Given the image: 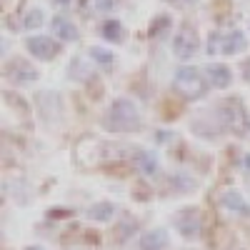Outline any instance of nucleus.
<instances>
[{
    "instance_id": "f257e3e1",
    "label": "nucleus",
    "mask_w": 250,
    "mask_h": 250,
    "mask_svg": "<svg viewBox=\"0 0 250 250\" xmlns=\"http://www.w3.org/2000/svg\"><path fill=\"white\" fill-rule=\"evenodd\" d=\"M103 125L113 133H130L140 128V113L133 105V100L118 98L113 100V105L105 110V118H103Z\"/></svg>"
},
{
    "instance_id": "a211bd4d",
    "label": "nucleus",
    "mask_w": 250,
    "mask_h": 250,
    "mask_svg": "<svg viewBox=\"0 0 250 250\" xmlns=\"http://www.w3.org/2000/svg\"><path fill=\"white\" fill-rule=\"evenodd\" d=\"M170 25V18H165V15H160L158 20H155V23L150 25V35H160L165 28H168Z\"/></svg>"
},
{
    "instance_id": "1a4fd4ad",
    "label": "nucleus",
    "mask_w": 250,
    "mask_h": 250,
    "mask_svg": "<svg viewBox=\"0 0 250 250\" xmlns=\"http://www.w3.org/2000/svg\"><path fill=\"white\" fill-rule=\"evenodd\" d=\"M138 248L140 250H165L168 248V233H165L163 228H153V230L140 235Z\"/></svg>"
},
{
    "instance_id": "dca6fc26",
    "label": "nucleus",
    "mask_w": 250,
    "mask_h": 250,
    "mask_svg": "<svg viewBox=\"0 0 250 250\" xmlns=\"http://www.w3.org/2000/svg\"><path fill=\"white\" fill-rule=\"evenodd\" d=\"M100 33L105 40H110V43H120L123 40V23L120 20H108V23H103Z\"/></svg>"
},
{
    "instance_id": "393cba45",
    "label": "nucleus",
    "mask_w": 250,
    "mask_h": 250,
    "mask_svg": "<svg viewBox=\"0 0 250 250\" xmlns=\"http://www.w3.org/2000/svg\"><path fill=\"white\" fill-rule=\"evenodd\" d=\"M185 3H195V0H185Z\"/></svg>"
},
{
    "instance_id": "9d476101",
    "label": "nucleus",
    "mask_w": 250,
    "mask_h": 250,
    "mask_svg": "<svg viewBox=\"0 0 250 250\" xmlns=\"http://www.w3.org/2000/svg\"><path fill=\"white\" fill-rule=\"evenodd\" d=\"M220 205L225 208V210L235 213V215H250V205L238 190H225L220 195Z\"/></svg>"
},
{
    "instance_id": "f3484780",
    "label": "nucleus",
    "mask_w": 250,
    "mask_h": 250,
    "mask_svg": "<svg viewBox=\"0 0 250 250\" xmlns=\"http://www.w3.org/2000/svg\"><path fill=\"white\" fill-rule=\"evenodd\" d=\"M43 20H45V15H43V10L40 8H33V10H28L25 13V18H23V28H38V25H43Z\"/></svg>"
},
{
    "instance_id": "f03ea898",
    "label": "nucleus",
    "mask_w": 250,
    "mask_h": 250,
    "mask_svg": "<svg viewBox=\"0 0 250 250\" xmlns=\"http://www.w3.org/2000/svg\"><path fill=\"white\" fill-rule=\"evenodd\" d=\"M248 48V40L240 30H230V33H210V45L208 53H223V55H238Z\"/></svg>"
},
{
    "instance_id": "9b49d317",
    "label": "nucleus",
    "mask_w": 250,
    "mask_h": 250,
    "mask_svg": "<svg viewBox=\"0 0 250 250\" xmlns=\"http://www.w3.org/2000/svg\"><path fill=\"white\" fill-rule=\"evenodd\" d=\"M50 25H53V35L60 38V40H65V43H73V40L80 38L78 28L70 23V20H65V18H53Z\"/></svg>"
},
{
    "instance_id": "0eeeda50",
    "label": "nucleus",
    "mask_w": 250,
    "mask_h": 250,
    "mask_svg": "<svg viewBox=\"0 0 250 250\" xmlns=\"http://www.w3.org/2000/svg\"><path fill=\"white\" fill-rule=\"evenodd\" d=\"M175 228L183 238H198L200 235V213L195 208H183L175 218Z\"/></svg>"
},
{
    "instance_id": "b1692460",
    "label": "nucleus",
    "mask_w": 250,
    "mask_h": 250,
    "mask_svg": "<svg viewBox=\"0 0 250 250\" xmlns=\"http://www.w3.org/2000/svg\"><path fill=\"white\" fill-rule=\"evenodd\" d=\"M25 250H43V248H38V245H30V248H25Z\"/></svg>"
},
{
    "instance_id": "20e7f679",
    "label": "nucleus",
    "mask_w": 250,
    "mask_h": 250,
    "mask_svg": "<svg viewBox=\"0 0 250 250\" xmlns=\"http://www.w3.org/2000/svg\"><path fill=\"white\" fill-rule=\"evenodd\" d=\"M173 53L183 60L193 58L198 53V33L193 25H180L175 38H173Z\"/></svg>"
},
{
    "instance_id": "4be33fe9",
    "label": "nucleus",
    "mask_w": 250,
    "mask_h": 250,
    "mask_svg": "<svg viewBox=\"0 0 250 250\" xmlns=\"http://www.w3.org/2000/svg\"><path fill=\"white\" fill-rule=\"evenodd\" d=\"M243 163H245V168H248V170H250V153H248V155H245V158H243Z\"/></svg>"
},
{
    "instance_id": "39448f33",
    "label": "nucleus",
    "mask_w": 250,
    "mask_h": 250,
    "mask_svg": "<svg viewBox=\"0 0 250 250\" xmlns=\"http://www.w3.org/2000/svg\"><path fill=\"white\" fill-rule=\"evenodd\" d=\"M220 123H225L230 130L243 133L245 130V110L240 105V100H223V105L218 108Z\"/></svg>"
},
{
    "instance_id": "4468645a",
    "label": "nucleus",
    "mask_w": 250,
    "mask_h": 250,
    "mask_svg": "<svg viewBox=\"0 0 250 250\" xmlns=\"http://www.w3.org/2000/svg\"><path fill=\"white\" fill-rule=\"evenodd\" d=\"M208 78H210V83L215 88H228L230 80H233L230 70H228L225 65H208Z\"/></svg>"
},
{
    "instance_id": "7ed1b4c3",
    "label": "nucleus",
    "mask_w": 250,
    "mask_h": 250,
    "mask_svg": "<svg viewBox=\"0 0 250 250\" xmlns=\"http://www.w3.org/2000/svg\"><path fill=\"white\" fill-rule=\"evenodd\" d=\"M175 90L183 95V98H188V100H195V98H200L205 90H208V85H205V80H203V75L195 70V68H180L178 73H175Z\"/></svg>"
},
{
    "instance_id": "423d86ee",
    "label": "nucleus",
    "mask_w": 250,
    "mask_h": 250,
    "mask_svg": "<svg viewBox=\"0 0 250 250\" xmlns=\"http://www.w3.org/2000/svg\"><path fill=\"white\" fill-rule=\"evenodd\" d=\"M25 48L33 58L38 60H53L58 53H60V43H55L53 38H45V35H33L25 40Z\"/></svg>"
},
{
    "instance_id": "2eb2a0df",
    "label": "nucleus",
    "mask_w": 250,
    "mask_h": 250,
    "mask_svg": "<svg viewBox=\"0 0 250 250\" xmlns=\"http://www.w3.org/2000/svg\"><path fill=\"white\" fill-rule=\"evenodd\" d=\"M90 58L98 62V65L103 68V70H113L115 68V55L110 53V50H105V48H90Z\"/></svg>"
},
{
    "instance_id": "6e6552de",
    "label": "nucleus",
    "mask_w": 250,
    "mask_h": 250,
    "mask_svg": "<svg viewBox=\"0 0 250 250\" xmlns=\"http://www.w3.org/2000/svg\"><path fill=\"white\" fill-rule=\"evenodd\" d=\"M5 75L18 83V85H28V83H35L38 80V70L33 65H28L25 60H20V58H13L8 62V68H5Z\"/></svg>"
},
{
    "instance_id": "5701e85b",
    "label": "nucleus",
    "mask_w": 250,
    "mask_h": 250,
    "mask_svg": "<svg viewBox=\"0 0 250 250\" xmlns=\"http://www.w3.org/2000/svg\"><path fill=\"white\" fill-rule=\"evenodd\" d=\"M68 3H73V0H55V5H68Z\"/></svg>"
},
{
    "instance_id": "6ab92c4d",
    "label": "nucleus",
    "mask_w": 250,
    "mask_h": 250,
    "mask_svg": "<svg viewBox=\"0 0 250 250\" xmlns=\"http://www.w3.org/2000/svg\"><path fill=\"white\" fill-rule=\"evenodd\" d=\"M173 180H175V183H180V185H175L180 193H188V190H193V188H195V183H190V180L183 178V175H178V178H173Z\"/></svg>"
},
{
    "instance_id": "412c9836",
    "label": "nucleus",
    "mask_w": 250,
    "mask_h": 250,
    "mask_svg": "<svg viewBox=\"0 0 250 250\" xmlns=\"http://www.w3.org/2000/svg\"><path fill=\"white\" fill-rule=\"evenodd\" d=\"M243 78H245V83H250V58L243 62Z\"/></svg>"
},
{
    "instance_id": "ddd939ff",
    "label": "nucleus",
    "mask_w": 250,
    "mask_h": 250,
    "mask_svg": "<svg viewBox=\"0 0 250 250\" xmlns=\"http://www.w3.org/2000/svg\"><path fill=\"white\" fill-rule=\"evenodd\" d=\"M113 215H115V205L108 203V200L95 203L90 210H88V218L95 220V223H108V220H113Z\"/></svg>"
},
{
    "instance_id": "aec40b11",
    "label": "nucleus",
    "mask_w": 250,
    "mask_h": 250,
    "mask_svg": "<svg viewBox=\"0 0 250 250\" xmlns=\"http://www.w3.org/2000/svg\"><path fill=\"white\" fill-rule=\"evenodd\" d=\"M98 3V10H110V8H115V0H95Z\"/></svg>"
},
{
    "instance_id": "f8f14e48",
    "label": "nucleus",
    "mask_w": 250,
    "mask_h": 250,
    "mask_svg": "<svg viewBox=\"0 0 250 250\" xmlns=\"http://www.w3.org/2000/svg\"><path fill=\"white\" fill-rule=\"evenodd\" d=\"M133 163H135V168L143 175H155L158 173V158L150 150H135L133 153Z\"/></svg>"
}]
</instances>
